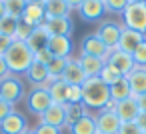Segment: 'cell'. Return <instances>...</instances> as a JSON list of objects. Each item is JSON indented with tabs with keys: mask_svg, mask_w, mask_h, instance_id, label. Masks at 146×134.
<instances>
[{
	"mask_svg": "<svg viewBox=\"0 0 146 134\" xmlns=\"http://www.w3.org/2000/svg\"><path fill=\"white\" fill-rule=\"evenodd\" d=\"M108 100H110V88L98 76H92V78L84 80V84H82V102H84V106L94 108V110H102Z\"/></svg>",
	"mask_w": 146,
	"mask_h": 134,
	"instance_id": "obj_1",
	"label": "cell"
},
{
	"mask_svg": "<svg viewBox=\"0 0 146 134\" xmlns=\"http://www.w3.org/2000/svg\"><path fill=\"white\" fill-rule=\"evenodd\" d=\"M6 66L10 70V74H26V70L30 68V64L34 62V54L30 52V48L26 46V42H12V46L8 48V52L4 54Z\"/></svg>",
	"mask_w": 146,
	"mask_h": 134,
	"instance_id": "obj_2",
	"label": "cell"
},
{
	"mask_svg": "<svg viewBox=\"0 0 146 134\" xmlns=\"http://www.w3.org/2000/svg\"><path fill=\"white\" fill-rule=\"evenodd\" d=\"M24 98V82L18 74H8L0 80V100L16 104Z\"/></svg>",
	"mask_w": 146,
	"mask_h": 134,
	"instance_id": "obj_3",
	"label": "cell"
},
{
	"mask_svg": "<svg viewBox=\"0 0 146 134\" xmlns=\"http://www.w3.org/2000/svg\"><path fill=\"white\" fill-rule=\"evenodd\" d=\"M122 20H124L126 28L136 30L140 34H146V4L130 2L122 12Z\"/></svg>",
	"mask_w": 146,
	"mask_h": 134,
	"instance_id": "obj_4",
	"label": "cell"
},
{
	"mask_svg": "<svg viewBox=\"0 0 146 134\" xmlns=\"http://www.w3.org/2000/svg\"><path fill=\"white\" fill-rule=\"evenodd\" d=\"M106 64H110L112 68H116L122 76H128L134 68H136V64H134V58H132V54H126V52H122V50H110V54H108V58H106Z\"/></svg>",
	"mask_w": 146,
	"mask_h": 134,
	"instance_id": "obj_5",
	"label": "cell"
},
{
	"mask_svg": "<svg viewBox=\"0 0 146 134\" xmlns=\"http://www.w3.org/2000/svg\"><path fill=\"white\" fill-rule=\"evenodd\" d=\"M54 102H52V98H50V94H48V90H42V88H34L32 92H30V96H28V110L32 112V114H36L38 118L52 106Z\"/></svg>",
	"mask_w": 146,
	"mask_h": 134,
	"instance_id": "obj_6",
	"label": "cell"
},
{
	"mask_svg": "<svg viewBox=\"0 0 146 134\" xmlns=\"http://www.w3.org/2000/svg\"><path fill=\"white\" fill-rule=\"evenodd\" d=\"M60 78H62L68 86H82L88 76L84 74V70H82V66H80V60L70 56V58L66 60V68H64V72H62Z\"/></svg>",
	"mask_w": 146,
	"mask_h": 134,
	"instance_id": "obj_7",
	"label": "cell"
},
{
	"mask_svg": "<svg viewBox=\"0 0 146 134\" xmlns=\"http://www.w3.org/2000/svg\"><path fill=\"white\" fill-rule=\"evenodd\" d=\"M82 54H88V56H96V58H102L106 62L110 50L108 46L102 42V38L94 32V34H88L84 40H82Z\"/></svg>",
	"mask_w": 146,
	"mask_h": 134,
	"instance_id": "obj_8",
	"label": "cell"
},
{
	"mask_svg": "<svg viewBox=\"0 0 146 134\" xmlns=\"http://www.w3.org/2000/svg\"><path fill=\"white\" fill-rule=\"evenodd\" d=\"M146 40V36L144 34H140V32H136V30H130V28H122V32H120V40H118V50H122V52H126V54H134V50L142 44Z\"/></svg>",
	"mask_w": 146,
	"mask_h": 134,
	"instance_id": "obj_9",
	"label": "cell"
},
{
	"mask_svg": "<svg viewBox=\"0 0 146 134\" xmlns=\"http://www.w3.org/2000/svg\"><path fill=\"white\" fill-rule=\"evenodd\" d=\"M120 32H122V26H118L116 22H102L96 30V34L102 38V42L108 46V50H116L118 40H120Z\"/></svg>",
	"mask_w": 146,
	"mask_h": 134,
	"instance_id": "obj_10",
	"label": "cell"
},
{
	"mask_svg": "<svg viewBox=\"0 0 146 134\" xmlns=\"http://www.w3.org/2000/svg\"><path fill=\"white\" fill-rule=\"evenodd\" d=\"M94 118H96V130L100 134H116L118 128H120V124H122V120L118 118L116 112H104V110H100V114L94 116Z\"/></svg>",
	"mask_w": 146,
	"mask_h": 134,
	"instance_id": "obj_11",
	"label": "cell"
},
{
	"mask_svg": "<svg viewBox=\"0 0 146 134\" xmlns=\"http://www.w3.org/2000/svg\"><path fill=\"white\" fill-rule=\"evenodd\" d=\"M20 20L26 22V24L32 26V28L44 24V20H46L44 4H42V2H28L26 8H24V12H22V18H20Z\"/></svg>",
	"mask_w": 146,
	"mask_h": 134,
	"instance_id": "obj_12",
	"label": "cell"
},
{
	"mask_svg": "<svg viewBox=\"0 0 146 134\" xmlns=\"http://www.w3.org/2000/svg\"><path fill=\"white\" fill-rule=\"evenodd\" d=\"M44 26L50 32V36H70L72 38V32H74V24H72L70 16H64V18H46Z\"/></svg>",
	"mask_w": 146,
	"mask_h": 134,
	"instance_id": "obj_13",
	"label": "cell"
},
{
	"mask_svg": "<svg viewBox=\"0 0 146 134\" xmlns=\"http://www.w3.org/2000/svg\"><path fill=\"white\" fill-rule=\"evenodd\" d=\"M48 40H50V32L46 30L44 24H40V26H34V28H32V34L28 36L26 46L30 48L32 54H36V52L48 48Z\"/></svg>",
	"mask_w": 146,
	"mask_h": 134,
	"instance_id": "obj_14",
	"label": "cell"
},
{
	"mask_svg": "<svg viewBox=\"0 0 146 134\" xmlns=\"http://www.w3.org/2000/svg\"><path fill=\"white\" fill-rule=\"evenodd\" d=\"M24 130H28L26 118L20 112H16V110L12 114H8L2 122H0V132H2V134H22Z\"/></svg>",
	"mask_w": 146,
	"mask_h": 134,
	"instance_id": "obj_15",
	"label": "cell"
},
{
	"mask_svg": "<svg viewBox=\"0 0 146 134\" xmlns=\"http://www.w3.org/2000/svg\"><path fill=\"white\" fill-rule=\"evenodd\" d=\"M72 38L70 36H50L48 40V50L56 58H70L72 54Z\"/></svg>",
	"mask_w": 146,
	"mask_h": 134,
	"instance_id": "obj_16",
	"label": "cell"
},
{
	"mask_svg": "<svg viewBox=\"0 0 146 134\" xmlns=\"http://www.w3.org/2000/svg\"><path fill=\"white\" fill-rule=\"evenodd\" d=\"M78 12H80V16L84 20L94 22V20H98L106 12V8H104L102 0H84V2L80 4V8H78Z\"/></svg>",
	"mask_w": 146,
	"mask_h": 134,
	"instance_id": "obj_17",
	"label": "cell"
},
{
	"mask_svg": "<svg viewBox=\"0 0 146 134\" xmlns=\"http://www.w3.org/2000/svg\"><path fill=\"white\" fill-rule=\"evenodd\" d=\"M40 124H48V126H54V128H62V126H66L64 106H60V104H52V106L40 116Z\"/></svg>",
	"mask_w": 146,
	"mask_h": 134,
	"instance_id": "obj_18",
	"label": "cell"
},
{
	"mask_svg": "<svg viewBox=\"0 0 146 134\" xmlns=\"http://www.w3.org/2000/svg\"><path fill=\"white\" fill-rule=\"evenodd\" d=\"M116 114H118V118H120L122 122H134L136 116L140 114V108H138V104H136V98L130 96L128 100L118 102V104H116Z\"/></svg>",
	"mask_w": 146,
	"mask_h": 134,
	"instance_id": "obj_19",
	"label": "cell"
},
{
	"mask_svg": "<svg viewBox=\"0 0 146 134\" xmlns=\"http://www.w3.org/2000/svg\"><path fill=\"white\" fill-rule=\"evenodd\" d=\"M128 82H130V90H132V96H140V94H146V68H140L136 66L128 76Z\"/></svg>",
	"mask_w": 146,
	"mask_h": 134,
	"instance_id": "obj_20",
	"label": "cell"
},
{
	"mask_svg": "<svg viewBox=\"0 0 146 134\" xmlns=\"http://www.w3.org/2000/svg\"><path fill=\"white\" fill-rule=\"evenodd\" d=\"M78 60H80V66H82V70H84V74H86L88 78H92V76H98V74L102 72L104 64H106L102 58L88 56V54H80V56H78Z\"/></svg>",
	"mask_w": 146,
	"mask_h": 134,
	"instance_id": "obj_21",
	"label": "cell"
},
{
	"mask_svg": "<svg viewBox=\"0 0 146 134\" xmlns=\"http://www.w3.org/2000/svg\"><path fill=\"white\" fill-rule=\"evenodd\" d=\"M44 10H46V18H64L70 14V6L66 0H46L44 2Z\"/></svg>",
	"mask_w": 146,
	"mask_h": 134,
	"instance_id": "obj_22",
	"label": "cell"
},
{
	"mask_svg": "<svg viewBox=\"0 0 146 134\" xmlns=\"http://www.w3.org/2000/svg\"><path fill=\"white\" fill-rule=\"evenodd\" d=\"M110 88V100H114V102H122V100H128L130 96H132V90H130V82H128V78L126 76H122L120 80H116L112 86H108Z\"/></svg>",
	"mask_w": 146,
	"mask_h": 134,
	"instance_id": "obj_23",
	"label": "cell"
},
{
	"mask_svg": "<svg viewBox=\"0 0 146 134\" xmlns=\"http://www.w3.org/2000/svg\"><path fill=\"white\" fill-rule=\"evenodd\" d=\"M26 76H28V80L32 82V84H36V86H40V84H44L46 80H48V66H44V64H40V62H32L30 64V68L26 70Z\"/></svg>",
	"mask_w": 146,
	"mask_h": 134,
	"instance_id": "obj_24",
	"label": "cell"
},
{
	"mask_svg": "<svg viewBox=\"0 0 146 134\" xmlns=\"http://www.w3.org/2000/svg\"><path fill=\"white\" fill-rule=\"evenodd\" d=\"M48 94H50V98H52L54 104L64 106V104H66V94H68V84H66L62 78H58V80H54V82L50 84Z\"/></svg>",
	"mask_w": 146,
	"mask_h": 134,
	"instance_id": "obj_25",
	"label": "cell"
},
{
	"mask_svg": "<svg viewBox=\"0 0 146 134\" xmlns=\"http://www.w3.org/2000/svg\"><path fill=\"white\" fill-rule=\"evenodd\" d=\"M70 134H96V118L86 114L70 126Z\"/></svg>",
	"mask_w": 146,
	"mask_h": 134,
	"instance_id": "obj_26",
	"label": "cell"
},
{
	"mask_svg": "<svg viewBox=\"0 0 146 134\" xmlns=\"http://www.w3.org/2000/svg\"><path fill=\"white\" fill-rule=\"evenodd\" d=\"M64 114H66V126H72L82 116H86V106H84V102H80V104H64Z\"/></svg>",
	"mask_w": 146,
	"mask_h": 134,
	"instance_id": "obj_27",
	"label": "cell"
},
{
	"mask_svg": "<svg viewBox=\"0 0 146 134\" xmlns=\"http://www.w3.org/2000/svg\"><path fill=\"white\" fill-rule=\"evenodd\" d=\"M4 4V10L8 16H14V18H22V12L28 4V0H2Z\"/></svg>",
	"mask_w": 146,
	"mask_h": 134,
	"instance_id": "obj_28",
	"label": "cell"
},
{
	"mask_svg": "<svg viewBox=\"0 0 146 134\" xmlns=\"http://www.w3.org/2000/svg\"><path fill=\"white\" fill-rule=\"evenodd\" d=\"M18 22H20V18H14V16L4 14L2 18H0V36H8V38H12L14 32H16Z\"/></svg>",
	"mask_w": 146,
	"mask_h": 134,
	"instance_id": "obj_29",
	"label": "cell"
},
{
	"mask_svg": "<svg viewBox=\"0 0 146 134\" xmlns=\"http://www.w3.org/2000/svg\"><path fill=\"white\" fill-rule=\"evenodd\" d=\"M98 78H100L106 86H112L116 80H120V78H122V74H120L116 68H112L110 64H104V68H102V72L98 74Z\"/></svg>",
	"mask_w": 146,
	"mask_h": 134,
	"instance_id": "obj_30",
	"label": "cell"
},
{
	"mask_svg": "<svg viewBox=\"0 0 146 134\" xmlns=\"http://www.w3.org/2000/svg\"><path fill=\"white\" fill-rule=\"evenodd\" d=\"M66 60L68 58H52V62L48 64V76H52V78H60L62 76V72H64V68H66Z\"/></svg>",
	"mask_w": 146,
	"mask_h": 134,
	"instance_id": "obj_31",
	"label": "cell"
},
{
	"mask_svg": "<svg viewBox=\"0 0 146 134\" xmlns=\"http://www.w3.org/2000/svg\"><path fill=\"white\" fill-rule=\"evenodd\" d=\"M30 34H32V26H28L26 22L20 20L18 26H16V32H14V36H12V40H16V42H26Z\"/></svg>",
	"mask_w": 146,
	"mask_h": 134,
	"instance_id": "obj_32",
	"label": "cell"
},
{
	"mask_svg": "<svg viewBox=\"0 0 146 134\" xmlns=\"http://www.w3.org/2000/svg\"><path fill=\"white\" fill-rule=\"evenodd\" d=\"M130 4V0H104V8L106 12H124V8Z\"/></svg>",
	"mask_w": 146,
	"mask_h": 134,
	"instance_id": "obj_33",
	"label": "cell"
},
{
	"mask_svg": "<svg viewBox=\"0 0 146 134\" xmlns=\"http://www.w3.org/2000/svg\"><path fill=\"white\" fill-rule=\"evenodd\" d=\"M82 102V86H68L66 104H80Z\"/></svg>",
	"mask_w": 146,
	"mask_h": 134,
	"instance_id": "obj_34",
	"label": "cell"
},
{
	"mask_svg": "<svg viewBox=\"0 0 146 134\" xmlns=\"http://www.w3.org/2000/svg\"><path fill=\"white\" fill-rule=\"evenodd\" d=\"M132 58H134V64L136 66H140V68H146V40L134 50V54H132Z\"/></svg>",
	"mask_w": 146,
	"mask_h": 134,
	"instance_id": "obj_35",
	"label": "cell"
},
{
	"mask_svg": "<svg viewBox=\"0 0 146 134\" xmlns=\"http://www.w3.org/2000/svg\"><path fill=\"white\" fill-rule=\"evenodd\" d=\"M116 134H142L140 128L136 126V122H122Z\"/></svg>",
	"mask_w": 146,
	"mask_h": 134,
	"instance_id": "obj_36",
	"label": "cell"
},
{
	"mask_svg": "<svg viewBox=\"0 0 146 134\" xmlns=\"http://www.w3.org/2000/svg\"><path fill=\"white\" fill-rule=\"evenodd\" d=\"M52 58H54V56L50 54V50H48V48H44V50H40V52H36V54H34V60H36V62H40V64H44V66H48V64L52 62Z\"/></svg>",
	"mask_w": 146,
	"mask_h": 134,
	"instance_id": "obj_37",
	"label": "cell"
},
{
	"mask_svg": "<svg viewBox=\"0 0 146 134\" xmlns=\"http://www.w3.org/2000/svg\"><path fill=\"white\" fill-rule=\"evenodd\" d=\"M12 112H14V104L0 100V122H2V120H4L8 114H12Z\"/></svg>",
	"mask_w": 146,
	"mask_h": 134,
	"instance_id": "obj_38",
	"label": "cell"
},
{
	"mask_svg": "<svg viewBox=\"0 0 146 134\" xmlns=\"http://www.w3.org/2000/svg\"><path fill=\"white\" fill-rule=\"evenodd\" d=\"M36 134H60V128H54V126H48V124H38L34 128Z\"/></svg>",
	"mask_w": 146,
	"mask_h": 134,
	"instance_id": "obj_39",
	"label": "cell"
},
{
	"mask_svg": "<svg viewBox=\"0 0 146 134\" xmlns=\"http://www.w3.org/2000/svg\"><path fill=\"white\" fill-rule=\"evenodd\" d=\"M12 38H8V36H0V56H4L6 52H8V48L12 46Z\"/></svg>",
	"mask_w": 146,
	"mask_h": 134,
	"instance_id": "obj_40",
	"label": "cell"
},
{
	"mask_svg": "<svg viewBox=\"0 0 146 134\" xmlns=\"http://www.w3.org/2000/svg\"><path fill=\"white\" fill-rule=\"evenodd\" d=\"M134 122H136V126L140 128V132H146V112H140Z\"/></svg>",
	"mask_w": 146,
	"mask_h": 134,
	"instance_id": "obj_41",
	"label": "cell"
},
{
	"mask_svg": "<svg viewBox=\"0 0 146 134\" xmlns=\"http://www.w3.org/2000/svg\"><path fill=\"white\" fill-rule=\"evenodd\" d=\"M8 74H10V70L6 66V60H4V56H0V80H2L4 76H8Z\"/></svg>",
	"mask_w": 146,
	"mask_h": 134,
	"instance_id": "obj_42",
	"label": "cell"
},
{
	"mask_svg": "<svg viewBox=\"0 0 146 134\" xmlns=\"http://www.w3.org/2000/svg\"><path fill=\"white\" fill-rule=\"evenodd\" d=\"M136 104H138L140 112H146V94H140V96H136Z\"/></svg>",
	"mask_w": 146,
	"mask_h": 134,
	"instance_id": "obj_43",
	"label": "cell"
},
{
	"mask_svg": "<svg viewBox=\"0 0 146 134\" xmlns=\"http://www.w3.org/2000/svg\"><path fill=\"white\" fill-rule=\"evenodd\" d=\"M116 104H118V102H114V100H108V102H106V106H104L102 110H104V112H116Z\"/></svg>",
	"mask_w": 146,
	"mask_h": 134,
	"instance_id": "obj_44",
	"label": "cell"
},
{
	"mask_svg": "<svg viewBox=\"0 0 146 134\" xmlns=\"http://www.w3.org/2000/svg\"><path fill=\"white\" fill-rule=\"evenodd\" d=\"M66 2H68L70 8H80V4L84 2V0H66Z\"/></svg>",
	"mask_w": 146,
	"mask_h": 134,
	"instance_id": "obj_45",
	"label": "cell"
},
{
	"mask_svg": "<svg viewBox=\"0 0 146 134\" xmlns=\"http://www.w3.org/2000/svg\"><path fill=\"white\" fill-rule=\"evenodd\" d=\"M4 14H6V10H4V4H2V2H0V18H2Z\"/></svg>",
	"mask_w": 146,
	"mask_h": 134,
	"instance_id": "obj_46",
	"label": "cell"
},
{
	"mask_svg": "<svg viewBox=\"0 0 146 134\" xmlns=\"http://www.w3.org/2000/svg\"><path fill=\"white\" fill-rule=\"evenodd\" d=\"M130 2H136V4H146V0H130Z\"/></svg>",
	"mask_w": 146,
	"mask_h": 134,
	"instance_id": "obj_47",
	"label": "cell"
},
{
	"mask_svg": "<svg viewBox=\"0 0 146 134\" xmlns=\"http://www.w3.org/2000/svg\"><path fill=\"white\" fill-rule=\"evenodd\" d=\"M22 134H36V132H34V130H30V128H28V130H24V132H22Z\"/></svg>",
	"mask_w": 146,
	"mask_h": 134,
	"instance_id": "obj_48",
	"label": "cell"
},
{
	"mask_svg": "<svg viewBox=\"0 0 146 134\" xmlns=\"http://www.w3.org/2000/svg\"><path fill=\"white\" fill-rule=\"evenodd\" d=\"M28 2H42V4H44L46 0H28Z\"/></svg>",
	"mask_w": 146,
	"mask_h": 134,
	"instance_id": "obj_49",
	"label": "cell"
},
{
	"mask_svg": "<svg viewBox=\"0 0 146 134\" xmlns=\"http://www.w3.org/2000/svg\"><path fill=\"white\" fill-rule=\"evenodd\" d=\"M96 134H100V132H98V130H96Z\"/></svg>",
	"mask_w": 146,
	"mask_h": 134,
	"instance_id": "obj_50",
	"label": "cell"
},
{
	"mask_svg": "<svg viewBox=\"0 0 146 134\" xmlns=\"http://www.w3.org/2000/svg\"><path fill=\"white\" fill-rule=\"evenodd\" d=\"M142 134H146V132H142Z\"/></svg>",
	"mask_w": 146,
	"mask_h": 134,
	"instance_id": "obj_51",
	"label": "cell"
},
{
	"mask_svg": "<svg viewBox=\"0 0 146 134\" xmlns=\"http://www.w3.org/2000/svg\"><path fill=\"white\" fill-rule=\"evenodd\" d=\"M0 2H2V0H0Z\"/></svg>",
	"mask_w": 146,
	"mask_h": 134,
	"instance_id": "obj_52",
	"label": "cell"
},
{
	"mask_svg": "<svg viewBox=\"0 0 146 134\" xmlns=\"http://www.w3.org/2000/svg\"><path fill=\"white\" fill-rule=\"evenodd\" d=\"M102 2H104V0H102Z\"/></svg>",
	"mask_w": 146,
	"mask_h": 134,
	"instance_id": "obj_53",
	"label": "cell"
}]
</instances>
